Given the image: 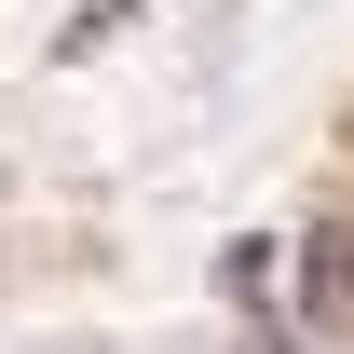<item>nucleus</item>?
<instances>
[{
  "label": "nucleus",
  "mask_w": 354,
  "mask_h": 354,
  "mask_svg": "<svg viewBox=\"0 0 354 354\" xmlns=\"http://www.w3.org/2000/svg\"><path fill=\"white\" fill-rule=\"evenodd\" d=\"M313 300H327V313H341V327H354V218L327 232V245H313Z\"/></svg>",
  "instance_id": "obj_1"
}]
</instances>
